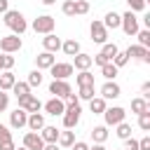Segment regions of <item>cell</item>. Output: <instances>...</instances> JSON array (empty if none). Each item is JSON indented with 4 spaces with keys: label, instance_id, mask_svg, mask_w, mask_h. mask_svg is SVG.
Instances as JSON below:
<instances>
[{
    "label": "cell",
    "instance_id": "4",
    "mask_svg": "<svg viewBox=\"0 0 150 150\" xmlns=\"http://www.w3.org/2000/svg\"><path fill=\"white\" fill-rule=\"evenodd\" d=\"M120 28L131 38V35H136L138 30H141V26H138V16H136V12H124L122 14V23H120Z\"/></svg>",
    "mask_w": 150,
    "mask_h": 150
},
{
    "label": "cell",
    "instance_id": "38",
    "mask_svg": "<svg viewBox=\"0 0 150 150\" xmlns=\"http://www.w3.org/2000/svg\"><path fill=\"white\" fill-rule=\"evenodd\" d=\"M138 127L143 131H150V110H145V112L138 115Z\"/></svg>",
    "mask_w": 150,
    "mask_h": 150
},
{
    "label": "cell",
    "instance_id": "35",
    "mask_svg": "<svg viewBox=\"0 0 150 150\" xmlns=\"http://www.w3.org/2000/svg\"><path fill=\"white\" fill-rule=\"evenodd\" d=\"M136 38H138V45H141V47H150V28L138 30V33H136Z\"/></svg>",
    "mask_w": 150,
    "mask_h": 150
},
{
    "label": "cell",
    "instance_id": "1",
    "mask_svg": "<svg viewBox=\"0 0 150 150\" xmlns=\"http://www.w3.org/2000/svg\"><path fill=\"white\" fill-rule=\"evenodd\" d=\"M2 21H5V26H7L14 35H23L26 28H28V21H26V16H23L19 9H7V12L2 14Z\"/></svg>",
    "mask_w": 150,
    "mask_h": 150
},
{
    "label": "cell",
    "instance_id": "42",
    "mask_svg": "<svg viewBox=\"0 0 150 150\" xmlns=\"http://www.w3.org/2000/svg\"><path fill=\"white\" fill-rule=\"evenodd\" d=\"M122 150H138V141H136V138H131V136H129V138H124V148H122Z\"/></svg>",
    "mask_w": 150,
    "mask_h": 150
},
{
    "label": "cell",
    "instance_id": "6",
    "mask_svg": "<svg viewBox=\"0 0 150 150\" xmlns=\"http://www.w3.org/2000/svg\"><path fill=\"white\" fill-rule=\"evenodd\" d=\"M49 94L66 101V98L73 94V87L68 84V80H52V82H49Z\"/></svg>",
    "mask_w": 150,
    "mask_h": 150
},
{
    "label": "cell",
    "instance_id": "25",
    "mask_svg": "<svg viewBox=\"0 0 150 150\" xmlns=\"http://www.w3.org/2000/svg\"><path fill=\"white\" fill-rule=\"evenodd\" d=\"M108 127L105 124H98V127H94L91 129V138H94V143H105L108 141Z\"/></svg>",
    "mask_w": 150,
    "mask_h": 150
},
{
    "label": "cell",
    "instance_id": "31",
    "mask_svg": "<svg viewBox=\"0 0 150 150\" xmlns=\"http://www.w3.org/2000/svg\"><path fill=\"white\" fill-rule=\"evenodd\" d=\"M42 80H45V77H42V70H38V68H35V70H30V73H28V80H26V82H28V87L33 89V87H40V84H42Z\"/></svg>",
    "mask_w": 150,
    "mask_h": 150
},
{
    "label": "cell",
    "instance_id": "36",
    "mask_svg": "<svg viewBox=\"0 0 150 150\" xmlns=\"http://www.w3.org/2000/svg\"><path fill=\"white\" fill-rule=\"evenodd\" d=\"M89 12V0H75V16H82Z\"/></svg>",
    "mask_w": 150,
    "mask_h": 150
},
{
    "label": "cell",
    "instance_id": "33",
    "mask_svg": "<svg viewBox=\"0 0 150 150\" xmlns=\"http://www.w3.org/2000/svg\"><path fill=\"white\" fill-rule=\"evenodd\" d=\"M115 129H117V131H115V136H117V138H122V141L131 136V124H127V122H120V124H115Z\"/></svg>",
    "mask_w": 150,
    "mask_h": 150
},
{
    "label": "cell",
    "instance_id": "10",
    "mask_svg": "<svg viewBox=\"0 0 150 150\" xmlns=\"http://www.w3.org/2000/svg\"><path fill=\"white\" fill-rule=\"evenodd\" d=\"M124 52H127V56H129V59H136V61L150 63V52H148V47H141L138 42H136V45H131V47H127Z\"/></svg>",
    "mask_w": 150,
    "mask_h": 150
},
{
    "label": "cell",
    "instance_id": "49",
    "mask_svg": "<svg viewBox=\"0 0 150 150\" xmlns=\"http://www.w3.org/2000/svg\"><path fill=\"white\" fill-rule=\"evenodd\" d=\"M42 150H59V143H45Z\"/></svg>",
    "mask_w": 150,
    "mask_h": 150
},
{
    "label": "cell",
    "instance_id": "37",
    "mask_svg": "<svg viewBox=\"0 0 150 150\" xmlns=\"http://www.w3.org/2000/svg\"><path fill=\"white\" fill-rule=\"evenodd\" d=\"M112 63H115L117 68H124V66L129 63V56H127V52H117V54L112 56Z\"/></svg>",
    "mask_w": 150,
    "mask_h": 150
},
{
    "label": "cell",
    "instance_id": "44",
    "mask_svg": "<svg viewBox=\"0 0 150 150\" xmlns=\"http://www.w3.org/2000/svg\"><path fill=\"white\" fill-rule=\"evenodd\" d=\"M0 150H16V145L12 138H7V141H0Z\"/></svg>",
    "mask_w": 150,
    "mask_h": 150
},
{
    "label": "cell",
    "instance_id": "29",
    "mask_svg": "<svg viewBox=\"0 0 150 150\" xmlns=\"http://www.w3.org/2000/svg\"><path fill=\"white\" fill-rule=\"evenodd\" d=\"M117 52H120V47H117L115 42H103V45H101V54H103L108 61H112V56H115Z\"/></svg>",
    "mask_w": 150,
    "mask_h": 150
},
{
    "label": "cell",
    "instance_id": "47",
    "mask_svg": "<svg viewBox=\"0 0 150 150\" xmlns=\"http://www.w3.org/2000/svg\"><path fill=\"white\" fill-rule=\"evenodd\" d=\"M70 150H89V145H87L84 141H75V143L70 145Z\"/></svg>",
    "mask_w": 150,
    "mask_h": 150
},
{
    "label": "cell",
    "instance_id": "50",
    "mask_svg": "<svg viewBox=\"0 0 150 150\" xmlns=\"http://www.w3.org/2000/svg\"><path fill=\"white\" fill-rule=\"evenodd\" d=\"M40 2H42V5H47V7H49V5H54V2H56V0H40Z\"/></svg>",
    "mask_w": 150,
    "mask_h": 150
},
{
    "label": "cell",
    "instance_id": "17",
    "mask_svg": "<svg viewBox=\"0 0 150 150\" xmlns=\"http://www.w3.org/2000/svg\"><path fill=\"white\" fill-rule=\"evenodd\" d=\"M26 127H28L30 131H40V129L45 127V112H28Z\"/></svg>",
    "mask_w": 150,
    "mask_h": 150
},
{
    "label": "cell",
    "instance_id": "20",
    "mask_svg": "<svg viewBox=\"0 0 150 150\" xmlns=\"http://www.w3.org/2000/svg\"><path fill=\"white\" fill-rule=\"evenodd\" d=\"M120 23H122V14H117V12H108V14L103 16V26H105L108 30L120 28Z\"/></svg>",
    "mask_w": 150,
    "mask_h": 150
},
{
    "label": "cell",
    "instance_id": "14",
    "mask_svg": "<svg viewBox=\"0 0 150 150\" xmlns=\"http://www.w3.org/2000/svg\"><path fill=\"white\" fill-rule=\"evenodd\" d=\"M28 120V112L23 108H16L14 112H9V129H23Z\"/></svg>",
    "mask_w": 150,
    "mask_h": 150
},
{
    "label": "cell",
    "instance_id": "18",
    "mask_svg": "<svg viewBox=\"0 0 150 150\" xmlns=\"http://www.w3.org/2000/svg\"><path fill=\"white\" fill-rule=\"evenodd\" d=\"M75 59V63H73V68H77V70H89L94 63H91V56L89 54H84V52H80V54H75L73 56Z\"/></svg>",
    "mask_w": 150,
    "mask_h": 150
},
{
    "label": "cell",
    "instance_id": "3",
    "mask_svg": "<svg viewBox=\"0 0 150 150\" xmlns=\"http://www.w3.org/2000/svg\"><path fill=\"white\" fill-rule=\"evenodd\" d=\"M54 28H56V19H54V16H49V14H42V16H38V19L33 21V30H35V33H40V35L54 33Z\"/></svg>",
    "mask_w": 150,
    "mask_h": 150
},
{
    "label": "cell",
    "instance_id": "30",
    "mask_svg": "<svg viewBox=\"0 0 150 150\" xmlns=\"http://www.w3.org/2000/svg\"><path fill=\"white\" fill-rule=\"evenodd\" d=\"M96 96V87L94 84H84V87H80V91H77V98L80 101H89V98H94Z\"/></svg>",
    "mask_w": 150,
    "mask_h": 150
},
{
    "label": "cell",
    "instance_id": "34",
    "mask_svg": "<svg viewBox=\"0 0 150 150\" xmlns=\"http://www.w3.org/2000/svg\"><path fill=\"white\" fill-rule=\"evenodd\" d=\"M14 68V56L12 54H0V70H12Z\"/></svg>",
    "mask_w": 150,
    "mask_h": 150
},
{
    "label": "cell",
    "instance_id": "11",
    "mask_svg": "<svg viewBox=\"0 0 150 150\" xmlns=\"http://www.w3.org/2000/svg\"><path fill=\"white\" fill-rule=\"evenodd\" d=\"M49 73H52L54 80H68V77L75 73V68H73V63H54V66L49 68Z\"/></svg>",
    "mask_w": 150,
    "mask_h": 150
},
{
    "label": "cell",
    "instance_id": "12",
    "mask_svg": "<svg viewBox=\"0 0 150 150\" xmlns=\"http://www.w3.org/2000/svg\"><path fill=\"white\" fill-rule=\"evenodd\" d=\"M19 108H23L26 112H40L42 110V103L35 94H28L26 98H19Z\"/></svg>",
    "mask_w": 150,
    "mask_h": 150
},
{
    "label": "cell",
    "instance_id": "41",
    "mask_svg": "<svg viewBox=\"0 0 150 150\" xmlns=\"http://www.w3.org/2000/svg\"><path fill=\"white\" fill-rule=\"evenodd\" d=\"M7 105H9V94L0 89V112H5V110H7Z\"/></svg>",
    "mask_w": 150,
    "mask_h": 150
},
{
    "label": "cell",
    "instance_id": "46",
    "mask_svg": "<svg viewBox=\"0 0 150 150\" xmlns=\"http://www.w3.org/2000/svg\"><path fill=\"white\" fill-rule=\"evenodd\" d=\"M141 96L143 98H150V82H143L141 84Z\"/></svg>",
    "mask_w": 150,
    "mask_h": 150
},
{
    "label": "cell",
    "instance_id": "19",
    "mask_svg": "<svg viewBox=\"0 0 150 150\" xmlns=\"http://www.w3.org/2000/svg\"><path fill=\"white\" fill-rule=\"evenodd\" d=\"M38 134L42 136V141H45V143H56V138H59V129H56V127H52V124H45Z\"/></svg>",
    "mask_w": 150,
    "mask_h": 150
},
{
    "label": "cell",
    "instance_id": "32",
    "mask_svg": "<svg viewBox=\"0 0 150 150\" xmlns=\"http://www.w3.org/2000/svg\"><path fill=\"white\" fill-rule=\"evenodd\" d=\"M75 82H77V87H84V84H94V75H91L89 70H80V73L75 75Z\"/></svg>",
    "mask_w": 150,
    "mask_h": 150
},
{
    "label": "cell",
    "instance_id": "43",
    "mask_svg": "<svg viewBox=\"0 0 150 150\" xmlns=\"http://www.w3.org/2000/svg\"><path fill=\"white\" fill-rule=\"evenodd\" d=\"M7 138H12V131H9V127H7V124H2V122H0V141H7Z\"/></svg>",
    "mask_w": 150,
    "mask_h": 150
},
{
    "label": "cell",
    "instance_id": "9",
    "mask_svg": "<svg viewBox=\"0 0 150 150\" xmlns=\"http://www.w3.org/2000/svg\"><path fill=\"white\" fill-rule=\"evenodd\" d=\"M101 96H103L105 101H115V98L122 96V89H120V84H117L115 80H105L103 87H101Z\"/></svg>",
    "mask_w": 150,
    "mask_h": 150
},
{
    "label": "cell",
    "instance_id": "48",
    "mask_svg": "<svg viewBox=\"0 0 150 150\" xmlns=\"http://www.w3.org/2000/svg\"><path fill=\"white\" fill-rule=\"evenodd\" d=\"M9 9V0H0V14H5Z\"/></svg>",
    "mask_w": 150,
    "mask_h": 150
},
{
    "label": "cell",
    "instance_id": "16",
    "mask_svg": "<svg viewBox=\"0 0 150 150\" xmlns=\"http://www.w3.org/2000/svg\"><path fill=\"white\" fill-rule=\"evenodd\" d=\"M61 42H63V40H61V38H56L54 33H47V35L42 38V47H45V52H52V54L61 49Z\"/></svg>",
    "mask_w": 150,
    "mask_h": 150
},
{
    "label": "cell",
    "instance_id": "21",
    "mask_svg": "<svg viewBox=\"0 0 150 150\" xmlns=\"http://www.w3.org/2000/svg\"><path fill=\"white\" fill-rule=\"evenodd\" d=\"M61 49H63V54H66V56H75V54H80V52H82V47H80V42H77L75 38H70V40L61 42Z\"/></svg>",
    "mask_w": 150,
    "mask_h": 150
},
{
    "label": "cell",
    "instance_id": "26",
    "mask_svg": "<svg viewBox=\"0 0 150 150\" xmlns=\"http://www.w3.org/2000/svg\"><path fill=\"white\" fill-rule=\"evenodd\" d=\"M101 75H103L105 80H115V77L120 75V68H117L112 61H108V63H103V66H101Z\"/></svg>",
    "mask_w": 150,
    "mask_h": 150
},
{
    "label": "cell",
    "instance_id": "45",
    "mask_svg": "<svg viewBox=\"0 0 150 150\" xmlns=\"http://www.w3.org/2000/svg\"><path fill=\"white\" fill-rule=\"evenodd\" d=\"M138 150H150V136H143L138 141Z\"/></svg>",
    "mask_w": 150,
    "mask_h": 150
},
{
    "label": "cell",
    "instance_id": "28",
    "mask_svg": "<svg viewBox=\"0 0 150 150\" xmlns=\"http://www.w3.org/2000/svg\"><path fill=\"white\" fill-rule=\"evenodd\" d=\"M145 110H150V103H148V98L138 96V98H134V101H131V112L141 115V112H145Z\"/></svg>",
    "mask_w": 150,
    "mask_h": 150
},
{
    "label": "cell",
    "instance_id": "27",
    "mask_svg": "<svg viewBox=\"0 0 150 150\" xmlns=\"http://www.w3.org/2000/svg\"><path fill=\"white\" fill-rule=\"evenodd\" d=\"M9 91H14V96H16V101H19V98H26V96L30 94V87H28V82H19V80H16Z\"/></svg>",
    "mask_w": 150,
    "mask_h": 150
},
{
    "label": "cell",
    "instance_id": "23",
    "mask_svg": "<svg viewBox=\"0 0 150 150\" xmlns=\"http://www.w3.org/2000/svg\"><path fill=\"white\" fill-rule=\"evenodd\" d=\"M14 82H16V77L12 70H0V89L2 91H9L14 87Z\"/></svg>",
    "mask_w": 150,
    "mask_h": 150
},
{
    "label": "cell",
    "instance_id": "15",
    "mask_svg": "<svg viewBox=\"0 0 150 150\" xmlns=\"http://www.w3.org/2000/svg\"><path fill=\"white\" fill-rule=\"evenodd\" d=\"M42 145H45V141H42V136L38 131H28L23 136V148H28V150H42Z\"/></svg>",
    "mask_w": 150,
    "mask_h": 150
},
{
    "label": "cell",
    "instance_id": "51",
    "mask_svg": "<svg viewBox=\"0 0 150 150\" xmlns=\"http://www.w3.org/2000/svg\"><path fill=\"white\" fill-rule=\"evenodd\" d=\"M16 150H28V148H23V145H21V148H16Z\"/></svg>",
    "mask_w": 150,
    "mask_h": 150
},
{
    "label": "cell",
    "instance_id": "2",
    "mask_svg": "<svg viewBox=\"0 0 150 150\" xmlns=\"http://www.w3.org/2000/svg\"><path fill=\"white\" fill-rule=\"evenodd\" d=\"M124 117H127V110H124L122 105H110V108H105V110H103L105 127H115V124L124 122Z\"/></svg>",
    "mask_w": 150,
    "mask_h": 150
},
{
    "label": "cell",
    "instance_id": "5",
    "mask_svg": "<svg viewBox=\"0 0 150 150\" xmlns=\"http://www.w3.org/2000/svg\"><path fill=\"white\" fill-rule=\"evenodd\" d=\"M21 35H14V33H9V35H5V38H0V52L2 54H14V52H19L21 49Z\"/></svg>",
    "mask_w": 150,
    "mask_h": 150
},
{
    "label": "cell",
    "instance_id": "13",
    "mask_svg": "<svg viewBox=\"0 0 150 150\" xmlns=\"http://www.w3.org/2000/svg\"><path fill=\"white\" fill-rule=\"evenodd\" d=\"M54 63H56V56H54L52 52H40V54L35 56V68H38V70H49Z\"/></svg>",
    "mask_w": 150,
    "mask_h": 150
},
{
    "label": "cell",
    "instance_id": "40",
    "mask_svg": "<svg viewBox=\"0 0 150 150\" xmlns=\"http://www.w3.org/2000/svg\"><path fill=\"white\" fill-rule=\"evenodd\" d=\"M127 5H129L131 12H143L145 9V0H127Z\"/></svg>",
    "mask_w": 150,
    "mask_h": 150
},
{
    "label": "cell",
    "instance_id": "39",
    "mask_svg": "<svg viewBox=\"0 0 150 150\" xmlns=\"http://www.w3.org/2000/svg\"><path fill=\"white\" fill-rule=\"evenodd\" d=\"M61 12H63L66 16H75V0H63Z\"/></svg>",
    "mask_w": 150,
    "mask_h": 150
},
{
    "label": "cell",
    "instance_id": "8",
    "mask_svg": "<svg viewBox=\"0 0 150 150\" xmlns=\"http://www.w3.org/2000/svg\"><path fill=\"white\" fill-rule=\"evenodd\" d=\"M42 108H45V112H47V115L61 117V115H63V110H66V101H63V98H59V96H52L47 103H42Z\"/></svg>",
    "mask_w": 150,
    "mask_h": 150
},
{
    "label": "cell",
    "instance_id": "24",
    "mask_svg": "<svg viewBox=\"0 0 150 150\" xmlns=\"http://www.w3.org/2000/svg\"><path fill=\"white\" fill-rule=\"evenodd\" d=\"M105 108H108V103H105L103 96H94V98H89V110H91L94 115H103Z\"/></svg>",
    "mask_w": 150,
    "mask_h": 150
},
{
    "label": "cell",
    "instance_id": "22",
    "mask_svg": "<svg viewBox=\"0 0 150 150\" xmlns=\"http://www.w3.org/2000/svg\"><path fill=\"white\" fill-rule=\"evenodd\" d=\"M59 148H70L75 143V131L73 129H66V131H59V138H56Z\"/></svg>",
    "mask_w": 150,
    "mask_h": 150
},
{
    "label": "cell",
    "instance_id": "7",
    "mask_svg": "<svg viewBox=\"0 0 150 150\" xmlns=\"http://www.w3.org/2000/svg\"><path fill=\"white\" fill-rule=\"evenodd\" d=\"M89 35H91V42H96V45L108 42V28L103 26V21H91V26H89Z\"/></svg>",
    "mask_w": 150,
    "mask_h": 150
}]
</instances>
